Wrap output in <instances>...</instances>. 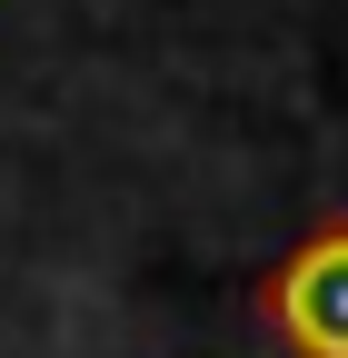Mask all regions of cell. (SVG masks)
<instances>
[{"label":"cell","instance_id":"obj_1","mask_svg":"<svg viewBox=\"0 0 348 358\" xmlns=\"http://www.w3.org/2000/svg\"><path fill=\"white\" fill-rule=\"evenodd\" d=\"M279 319L309 338L319 358H348V229L319 239V249L279 279Z\"/></svg>","mask_w":348,"mask_h":358}]
</instances>
